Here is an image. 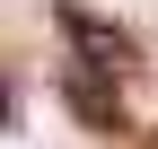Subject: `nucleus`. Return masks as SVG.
Masks as SVG:
<instances>
[{"instance_id": "1", "label": "nucleus", "mask_w": 158, "mask_h": 149, "mask_svg": "<svg viewBox=\"0 0 158 149\" xmlns=\"http://www.w3.org/2000/svg\"><path fill=\"white\" fill-rule=\"evenodd\" d=\"M62 35H70V53L79 62H97V70H114V79H123V70H141V44H132L123 26H114V18H97V9H79V0H62Z\"/></svg>"}, {"instance_id": "2", "label": "nucleus", "mask_w": 158, "mask_h": 149, "mask_svg": "<svg viewBox=\"0 0 158 149\" xmlns=\"http://www.w3.org/2000/svg\"><path fill=\"white\" fill-rule=\"evenodd\" d=\"M62 105L88 123V132H114V123H123V105H114V70L79 62V53H70V70H62Z\"/></svg>"}, {"instance_id": "3", "label": "nucleus", "mask_w": 158, "mask_h": 149, "mask_svg": "<svg viewBox=\"0 0 158 149\" xmlns=\"http://www.w3.org/2000/svg\"><path fill=\"white\" fill-rule=\"evenodd\" d=\"M9 114H18V105H9V79H0V123H9Z\"/></svg>"}]
</instances>
